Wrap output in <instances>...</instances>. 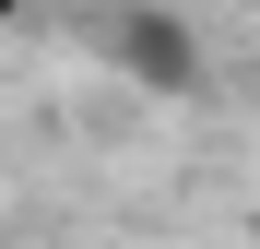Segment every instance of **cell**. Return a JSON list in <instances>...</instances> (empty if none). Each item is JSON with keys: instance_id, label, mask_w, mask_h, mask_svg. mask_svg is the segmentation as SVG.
I'll return each instance as SVG.
<instances>
[{"instance_id": "1", "label": "cell", "mask_w": 260, "mask_h": 249, "mask_svg": "<svg viewBox=\"0 0 260 249\" xmlns=\"http://www.w3.org/2000/svg\"><path fill=\"white\" fill-rule=\"evenodd\" d=\"M95 48L130 71V95H201V36L166 12V0H118L95 24Z\"/></svg>"}, {"instance_id": "2", "label": "cell", "mask_w": 260, "mask_h": 249, "mask_svg": "<svg viewBox=\"0 0 260 249\" xmlns=\"http://www.w3.org/2000/svg\"><path fill=\"white\" fill-rule=\"evenodd\" d=\"M36 12H48V0H0V36H12V24H36Z\"/></svg>"}]
</instances>
